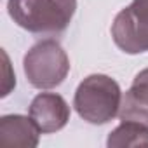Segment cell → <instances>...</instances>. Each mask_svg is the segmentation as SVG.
Segmentation results:
<instances>
[{
  "label": "cell",
  "instance_id": "6da1fadb",
  "mask_svg": "<svg viewBox=\"0 0 148 148\" xmlns=\"http://www.w3.org/2000/svg\"><path fill=\"white\" fill-rule=\"evenodd\" d=\"M7 11L23 30L37 35H56L68 28L77 0H9Z\"/></svg>",
  "mask_w": 148,
  "mask_h": 148
},
{
  "label": "cell",
  "instance_id": "7a4b0ae2",
  "mask_svg": "<svg viewBox=\"0 0 148 148\" xmlns=\"http://www.w3.org/2000/svg\"><path fill=\"white\" fill-rule=\"evenodd\" d=\"M122 105V91L120 86L108 75L94 73L86 77L73 98V106L80 119L89 124L103 125L113 120Z\"/></svg>",
  "mask_w": 148,
  "mask_h": 148
},
{
  "label": "cell",
  "instance_id": "3957f363",
  "mask_svg": "<svg viewBox=\"0 0 148 148\" xmlns=\"http://www.w3.org/2000/svg\"><path fill=\"white\" fill-rule=\"evenodd\" d=\"M28 82L37 89H54L66 79L70 59L59 42L45 38L37 42L23 59Z\"/></svg>",
  "mask_w": 148,
  "mask_h": 148
},
{
  "label": "cell",
  "instance_id": "277c9868",
  "mask_svg": "<svg viewBox=\"0 0 148 148\" xmlns=\"http://www.w3.org/2000/svg\"><path fill=\"white\" fill-rule=\"evenodd\" d=\"M115 45L125 54L148 51V0H132L122 9L112 25Z\"/></svg>",
  "mask_w": 148,
  "mask_h": 148
},
{
  "label": "cell",
  "instance_id": "5b68a950",
  "mask_svg": "<svg viewBox=\"0 0 148 148\" xmlns=\"http://www.w3.org/2000/svg\"><path fill=\"white\" fill-rule=\"evenodd\" d=\"M30 117L42 134L61 131L70 120V106L63 96L54 92H40L30 105Z\"/></svg>",
  "mask_w": 148,
  "mask_h": 148
},
{
  "label": "cell",
  "instance_id": "8992f818",
  "mask_svg": "<svg viewBox=\"0 0 148 148\" xmlns=\"http://www.w3.org/2000/svg\"><path fill=\"white\" fill-rule=\"evenodd\" d=\"M40 129L32 117L19 113L4 115L0 119V145L14 148H35L38 145Z\"/></svg>",
  "mask_w": 148,
  "mask_h": 148
},
{
  "label": "cell",
  "instance_id": "52a82bcc",
  "mask_svg": "<svg viewBox=\"0 0 148 148\" xmlns=\"http://www.w3.org/2000/svg\"><path fill=\"white\" fill-rule=\"evenodd\" d=\"M120 120H134L148 125V68L141 70L132 80L120 105Z\"/></svg>",
  "mask_w": 148,
  "mask_h": 148
},
{
  "label": "cell",
  "instance_id": "ba28073f",
  "mask_svg": "<svg viewBox=\"0 0 148 148\" xmlns=\"http://www.w3.org/2000/svg\"><path fill=\"white\" fill-rule=\"evenodd\" d=\"M106 146L108 148H127V146L148 148V125L134 120H122V124L110 132L106 139Z\"/></svg>",
  "mask_w": 148,
  "mask_h": 148
}]
</instances>
